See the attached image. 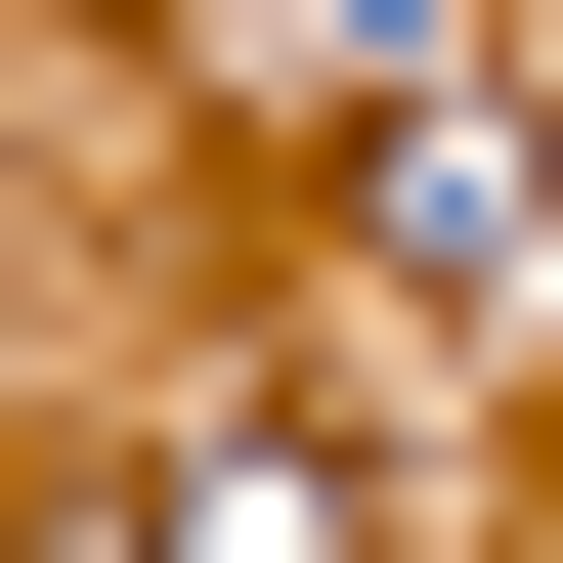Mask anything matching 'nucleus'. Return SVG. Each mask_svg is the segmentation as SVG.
<instances>
[{"mask_svg":"<svg viewBox=\"0 0 563 563\" xmlns=\"http://www.w3.org/2000/svg\"><path fill=\"white\" fill-rule=\"evenodd\" d=\"M174 563H347V433H303V390H261V433H174Z\"/></svg>","mask_w":563,"mask_h":563,"instance_id":"1","label":"nucleus"}]
</instances>
